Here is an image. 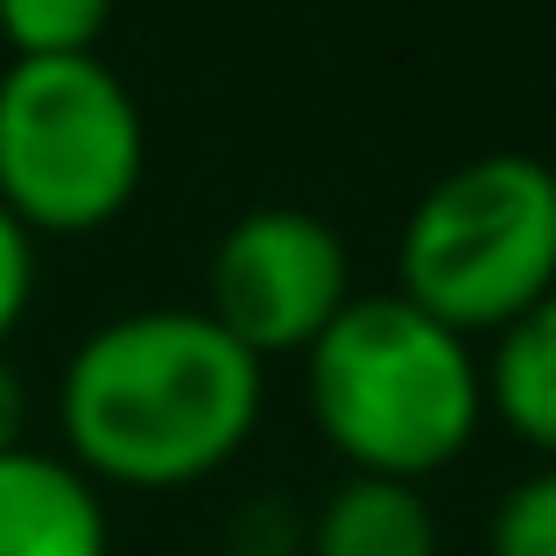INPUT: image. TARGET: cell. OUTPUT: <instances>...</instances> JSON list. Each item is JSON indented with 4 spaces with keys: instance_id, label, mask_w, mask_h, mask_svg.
I'll return each instance as SVG.
<instances>
[{
    "instance_id": "cell-1",
    "label": "cell",
    "mask_w": 556,
    "mask_h": 556,
    "mask_svg": "<svg viewBox=\"0 0 556 556\" xmlns=\"http://www.w3.org/2000/svg\"><path fill=\"white\" fill-rule=\"evenodd\" d=\"M261 388L268 367L212 311H127L85 331L64 367V458L92 486H198L254 437Z\"/></svg>"
},
{
    "instance_id": "cell-2",
    "label": "cell",
    "mask_w": 556,
    "mask_h": 556,
    "mask_svg": "<svg viewBox=\"0 0 556 556\" xmlns=\"http://www.w3.org/2000/svg\"><path fill=\"white\" fill-rule=\"evenodd\" d=\"M303 402L345 472L422 486L430 472L458 465L479 437L486 367L472 339L388 289L353 296L317 331V345L303 353Z\"/></svg>"
},
{
    "instance_id": "cell-3",
    "label": "cell",
    "mask_w": 556,
    "mask_h": 556,
    "mask_svg": "<svg viewBox=\"0 0 556 556\" xmlns=\"http://www.w3.org/2000/svg\"><path fill=\"white\" fill-rule=\"evenodd\" d=\"M556 289V169L472 155L416 198L402 226V296L458 339L507 331Z\"/></svg>"
},
{
    "instance_id": "cell-4",
    "label": "cell",
    "mask_w": 556,
    "mask_h": 556,
    "mask_svg": "<svg viewBox=\"0 0 556 556\" xmlns=\"http://www.w3.org/2000/svg\"><path fill=\"white\" fill-rule=\"evenodd\" d=\"M141 169V106L99 56H14L0 71V204L36 240L113 226Z\"/></svg>"
},
{
    "instance_id": "cell-5",
    "label": "cell",
    "mask_w": 556,
    "mask_h": 556,
    "mask_svg": "<svg viewBox=\"0 0 556 556\" xmlns=\"http://www.w3.org/2000/svg\"><path fill=\"white\" fill-rule=\"evenodd\" d=\"M353 303V261L345 240L317 212L261 204L232 218L204 268V311L268 367V359L311 353L317 331Z\"/></svg>"
},
{
    "instance_id": "cell-6",
    "label": "cell",
    "mask_w": 556,
    "mask_h": 556,
    "mask_svg": "<svg viewBox=\"0 0 556 556\" xmlns=\"http://www.w3.org/2000/svg\"><path fill=\"white\" fill-rule=\"evenodd\" d=\"M0 556H113L99 486L50 451H0Z\"/></svg>"
},
{
    "instance_id": "cell-7",
    "label": "cell",
    "mask_w": 556,
    "mask_h": 556,
    "mask_svg": "<svg viewBox=\"0 0 556 556\" xmlns=\"http://www.w3.org/2000/svg\"><path fill=\"white\" fill-rule=\"evenodd\" d=\"M303 556H437V515L408 479L345 472L317 501Z\"/></svg>"
},
{
    "instance_id": "cell-8",
    "label": "cell",
    "mask_w": 556,
    "mask_h": 556,
    "mask_svg": "<svg viewBox=\"0 0 556 556\" xmlns=\"http://www.w3.org/2000/svg\"><path fill=\"white\" fill-rule=\"evenodd\" d=\"M486 408L529 451L556 458V289L535 303V311H521L507 331H493Z\"/></svg>"
},
{
    "instance_id": "cell-9",
    "label": "cell",
    "mask_w": 556,
    "mask_h": 556,
    "mask_svg": "<svg viewBox=\"0 0 556 556\" xmlns=\"http://www.w3.org/2000/svg\"><path fill=\"white\" fill-rule=\"evenodd\" d=\"M113 0H0V36L14 56H99Z\"/></svg>"
},
{
    "instance_id": "cell-10",
    "label": "cell",
    "mask_w": 556,
    "mask_h": 556,
    "mask_svg": "<svg viewBox=\"0 0 556 556\" xmlns=\"http://www.w3.org/2000/svg\"><path fill=\"white\" fill-rule=\"evenodd\" d=\"M486 556H556V465L515 479V486L493 501Z\"/></svg>"
},
{
    "instance_id": "cell-11",
    "label": "cell",
    "mask_w": 556,
    "mask_h": 556,
    "mask_svg": "<svg viewBox=\"0 0 556 556\" xmlns=\"http://www.w3.org/2000/svg\"><path fill=\"white\" fill-rule=\"evenodd\" d=\"M28 296H36V232L0 204V345L14 339Z\"/></svg>"
},
{
    "instance_id": "cell-12",
    "label": "cell",
    "mask_w": 556,
    "mask_h": 556,
    "mask_svg": "<svg viewBox=\"0 0 556 556\" xmlns=\"http://www.w3.org/2000/svg\"><path fill=\"white\" fill-rule=\"evenodd\" d=\"M28 388H22V374L8 367V353H0V451H22L28 444Z\"/></svg>"
},
{
    "instance_id": "cell-13",
    "label": "cell",
    "mask_w": 556,
    "mask_h": 556,
    "mask_svg": "<svg viewBox=\"0 0 556 556\" xmlns=\"http://www.w3.org/2000/svg\"><path fill=\"white\" fill-rule=\"evenodd\" d=\"M232 556H240V549H232Z\"/></svg>"
}]
</instances>
